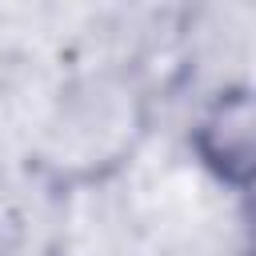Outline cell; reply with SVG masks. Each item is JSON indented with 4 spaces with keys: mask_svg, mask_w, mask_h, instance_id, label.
Segmentation results:
<instances>
[{
    "mask_svg": "<svg viewBox=\"0 0 256 256\" xmlns=\"http://www.w3.org/2000/svg\"><path fill=\"white\" fill-rule=\"evenodd\" d=\"M192 148L220 184L248 192L256 168V100L248 84H228L200 108Z\"/></svg>",
    "mask_w": 256,
    "mask_h": 256,
    "instance_id": "cell-1",
    "label": "cell"
}]
</instances>
